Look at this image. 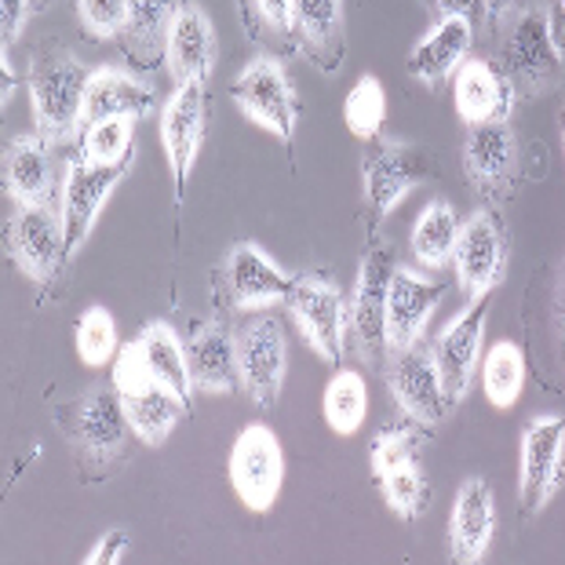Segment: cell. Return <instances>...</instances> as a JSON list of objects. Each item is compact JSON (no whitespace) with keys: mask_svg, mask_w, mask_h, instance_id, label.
Here are the masks:
<instances>
[{"mask_svg":"<svg viewBox=\"0 0 565 565\" xmlns=\"http://www.w3.org/2000/svg\"><path fill=\"white\" fill-rule=\"evenodd\" d=\"M136 343L142 347V358H147L153 383L175 391L183 402L194 398V383H190V365H186V343L179 340V332L172 324L150 321L147 329L136 335Z\"/></svg>","mask_w":565,"mask_h":565,"instance_id":"30","label":"cell"},{"mask_svg":"<svg viewBox=\"0 0 565 565\" xmlns=\"http://www.w3.org/2000/svg\"><path fill=\"white\" fill-rule=\"evenodd\" d=\"M456 281L471 299L489 296L508 274V226L497 209H478L460 223V237L452 248Z\"/></svg>","mask_w":565,"mask_h":565,"instance_id":"12","label":"cell"},{"mask_svg":"<svg viewBox=\"0 0 565 565\" xmlns=\"http://www.w3.org/2000/svg\"><path fill=\"white\" fill-rule=\"evenodd\" d=\"M33 4V11H41V8H47V0H30Z\"/></svg>","mask_w":565,"mask_h":565,"instance_id":"47","label":"cell"},{"mask_svg":"<svg viewBox=\"0 0 565 565\" xmlns=\"http://www.w3.org/2000/svg\"><path fill=\"white\" fill-rule=\"evenodd\" d=\"M562 142H565V125H562Z\"/></svg>","mask_w":565,"mask_h":565,"instance_id":"48","label":"cell"},{"mask_svg":"<svg viewBox=\"0 0 565 565\" xmlns=\"http://www.w3.org/2000/svg\"><path fill=\"white\" fill-rule=\"evenodd\" d=\"M128 547H131V536L125 533V529H110V533H106L99 544L84 555V562L88 565H117L128 555Z\"/></svg>","mask_w":565,"mask_h":565,"instance_id":"41","label":"cell"},{"mask_svg":"<svg viewBox=\"0 0 565 565\" xmlns=\"http://www.w3.org/2000/svg\"><path fill=\"white\" fill-rule=\"evenodd\" d=\"M74 347H77V358L88 369L110 365L117 351H121V347H117V321L110 310H103V307L84 310L74 329Z\"/></svg>","mask_w":565,"mask_h":565,"instance_id":"38","label":"cell"},{"mask_svg":"<svg viewBox=\"0 0 565 565\" xmlns=\"http://www.w3.org/2000/svg\"><path fill=\"white\" fill-rule=\"evenodd\" d=\"M463 172L486 201L508 194L511 179L519 175V139H514L511 121L467 125Z\"/></svg>","mask_w":565,"mask_h":565,"instance_id":"19","label":"cell"},{"mask_svg":"<svg viewBox=\"0 0 565 565\" xmlns=\"http://www.w3.org/2000/svg\"><path fill=\"white\" fill-rule=\"evenodd\" d=\"M394 245L372 231L369 248L362 252V267H358V281L347 303V332H351L354 351L362 362L380 365L387 354V299H391V278H394Z\"/></svg>","mask_w":565,"mask_h":565,"instance_id":"3","label":"cell"},{"mask_svg":"<svg viewBox=\"0 0 565 565\" xmlns=\"http://www.w3.org/2000/svg\"><path fill=\"white\" fill-rule=\"evenodd\" d=\"M4 190L15 204H58L63 172L55 164L52 139L15 136L4 150Z\"/></svg>","mask_w":565,"mask_h":565,"instance_id":"20","label":"cell"},{"mask_svg":"<svg viewBox=\"0 0 565 565\" xmlns=\"http://www.w3.org/2000/svg\"><path fill=\"white\" fill-rule=\"evenodd\" d=\"M161 142L172 172L175 204L186 201V183L204 142V84H175L161 106Z\"/></svg>","mask_w":565,"mask_h":565,"instance_id":"17","label":"cell"},{"mask_svg":"<svg viewBox=\"0 0 565 565\" xmlns=\"http://www.w3.org/2000/svg\"><path fill=\"white\" fill-rule=\"evenodd\" d=\"M555 324H558V343L565 351V263L558 274V288H555Z\"/></svg>","mask_w":565,"mask_h":565,"instance_id":"46","label":"cell"},{"mask_svg":"<svg viewBox=\"0 0 565 565\" xmlns=\"http://www.w3.org/2000/svg\"><path fill=\"white\" fill-rule=\"evenodd\" d=\"M215 52H220V41H215L209 11L194 0H183L164 44L168 74L175 84H204L215 70Z\"/></svg>","mask_w":565,"mask_h":565,"instance_id":"23","label":"cell"},{"mask_svg":"<svg viewBox=\"0 0 565 565\" xmlns=\"http://www.w3.org/2000/svg\"><path fill=\"white\" fill-rule=\"evenodd\" d=\"M445 299V285L419 278L416 270L394 267L391 278V299H387V351H408L413 343L424 340L427 321Z\"/></svg>","mask_w":565,"mask_h":565,"instance_id":"21","label":"cell"},{"mask_svg":"<svg viewBox=\"0 0 565 565\" xmlns=\"http://www.w3.org/2000/svg\"><path fill=\"white\" fill-rule=\"evenodd\" d=\"M220 296L226 307L234 310H263L274 303H285L288 288H292V274H285L267 252L252 242H242L226 252L220 274H215Z\"/></svg>","mask_w":565,"mask_h":565,"instance_id":"15","label":"cell"},{"mask_svg":"<svg viewBox=\"0 0 565 565\" xmlns=\"http://www.w3.org/2000/svg\"><path fill=\"white\" fill-rule=\"evenodd\" d=\"M565 482V416H536L522 430L519 508L522 519H536Z\"/></svg>","mask_w":565,"mask_h":565,"instance_id":"7","label":"cell"},{"mask_svg":"<svg viewBox=\"0 0 565 565\" xmlns=\"http://www.w3.org/2000/svg\"><path fill=\"white\" fill-rule=\"evenodd\" d=\"M190 383L201 394H231L242 387L237 332L226 321H204L186 340Z\"/></svg>","mask_w":565,"mask_h":565,"instance_id":"22","label":"cell"},{"mask_svg":"<svg viewBox=\"0 0 565 565\" xmlns=\"http://www.w3.org/2000/svg\"><path fill=\"white\" fill-rule=\"evenodd\" d=\"M430 175V158L408 142H372L362 161V194L369 209V223L376 226L391 215L413 186Z\"/></svg>","mask_w":565,"mask_h":565,"instance_id":"13","label":"cell"},{"mask_svg":"<svg viewBox=\"0 0 565 565\" xmlns=\"http://www.w3.org/2000/svg\"><path fill=\"white\" fill-rule=\"evenodd\" d=\"M296 0H242V26L248 41L263 47L270 58H288L299 52L296 30H292Z\"/></svg>","mask_w":565,"mask_h":565,"instance_id":"32","label":"cell"},{"mask_svg":"<svg viewBox=\"0 0 565 565\" xmlns=\"http://www.w3.org/2000/svg\"><path fill=\"white\" fill-rule=\"evenodd\" d=\"M70 408L66 419V441L77 449V460L84 467V478L106 475L110 467L125 456V441H128V416H125V402L117 387H92L88 394Z\"/></svg>","mask_w":565,"mask_h":565,"instance_id":"4","label":"cell"},{"mask_svg":"<svg viewBox=\"0 0 565 565\" xmlns=\"http://www.w3.org/2000/svg\"><path fill=\"white\" fill-rule=\"evenodd\" d=\"M288 318L296 321L299 335L315 347L324 362L340 365L343 362V343H347V299L335 278L318 270L292 274V288L285 296Z\"/></svg>","mask_w":565,"mask_h":565,"instance_id":"5","label":"cell"},{"mask_svg":"<svg viewBox=\"0 0 565 565\" xmlns=\"http://www.w3.org/2000/svg\"><path fill=\"white\" fill-rule=\"evenodd\" d=\"M424 430V424L405 416L398 424H383L369 449L372 478L383 492V503L402 522H419L430 508V478L424 471V460H419Z\"/></svg>","mask_w":565,"mask_h":565,"instance_id":"1","label":"cell"},{"mask_svg":"<svg viewBox=\"0 0 565 565\" xmlns=\"http://www.w3.org/2000/svg\"><path fill=\"white\" fill-rule=\"evenodd\" d=\"M514 84L492 58H467L456 70L452 81V103L463 125H486V121H508L514 106Z\"/></svg>","mask_w":565,"mask_h":565,"instance_id":"25","label":"cell"},{"mask_svg":"<svg viewBox=\"0 0 565 565\" xmlns=\"http://www.w3.org/2000/svg\"><path fill=\"white\" fill-rule=\"evenodd\" d=\"M231 99L248 121H256L259 128L274 131L281 142L296 139L299 103H296L292 81H288L285 66L278 63V58L263 55V58H256V63H248L231 84Z\"/></svg>","mask_w":565,"mask_h":565,"instance_id":"10","label":"cell"},{"mask_svg":"<svg viewBox=\"0 0 565 565\" xmlns=\"http://www.w3.org/2000/svg\"><path fill=\"white\" fill-rule=\"evenodd\" d=\"M492 533H497V500L486 478H467L452 500L449 519V551L452 562L475 565L489 555Z\"/></svg>","mask_w":565,"mask_h":565,"instance_id":"26","label":"cell"},{"mask_svg":"<svg viewBox=\"0 0 565 565\" xmlns=\"http://www.w3.org/2000/svg\"><path fill=\"white\" fill-rule=\"evenodd\" d=\"M77 19L92 41L121 38L128 22V0H77Z\"/></svg>","mask_w":565,"mask_h":565,"instance_id":"39","label":"cell"},{"mask_svg":"<svg viewBox=\"0 0 565 565\" xmlns=\"http://www.w3.org/2000/svg\"><path fill=\"white\" fill-rule=\"evenodd\" d=\"M387 387H391L402 413L408 419H416V424H424V427H435L452 413L449 398H445L435 343L419 340V343L408 347V351L394 354V365L387 372Z\"/></svg>","mask_w":565,"mask_h":565,"instance_id":"16","label":"cell"},{"mask_svg":"<svg viewBox=\"0 0 565 565\" xmlns=\"http://www.w3.org/2000/svg\"><path fill=\"white\" fill-rule=\"evenodd\" d=\"M497 66L508 74L514 92H525V95L551 92L565 77V66L558 58L555 41H551L544 11H533V8L514 11L508 19V33H503Z\"/></svg>","mask_w":565,"mask_h":565,"instance_id":"6","label":"cell"},{"mask_svg":"<svg viewBox=\"0 0 565 565\" xmlns=\"http://www.w3.org/2000/svg\"><path fill=\"white\" fill-rule=\"evenodd\" d=\"M475 44V22L456 19V15H441L435 22V30L419 41L405 58V74L427 84V88H438L445 77H452L456 70L467 63V52Z\"/></svg>","mask_w":565,"mask_h":565,"instance_id":"28","label":"cell"},{"mask_svg":"<svg viewBox=\"0 0 565 565\" xmlns=\"http://www.w3.org/2000/svg\"><path fill=\"white\" fill-rule=\"evenodd\" d=\"M77 158L92 164H117L136 158V117H106L77 136Z\"/></svg>","mask_w":565,"mask_h":565,"instance_id":"36","label":"cell"},{"mask_svg":"<svg viewBox=\"0 0 565 565\" xmlns=\"http://www.w3.org/2000/svg\"><path fill=\"white\" fill-rule=\"evenodd\" d=\"M30 15H33L30 0H0V30H4V52L19 41V33H22V26H26Z\"/></svg>","mask_w":565,"mask_h":565,"instance_id":"42","label":"cell"},{"mask_svg":"<svg viewBox=\"0 0 565 565\" xmlns=\"http://www.w3.org/2000/svg\"><path fill=\"white\" fill-rule=\"evenodd\" d=\"M438 15H456L467 22H489L486 0H435Z\"/></svg>","mask_w":565,"mask_h":565,"instance_id":"43","label":"cell"},{"mask_svg":"<svg viewBox=\"0 0 565 565\" xmlns=\"http://www.w3.org/2000/svg\"><path fill=\"white\" fill-rule=\"evenodd\" d=\"M492 310V292L471 299L460 315H456L435 340V358H438V372L445 383V398L449 408L460 405L475 387V372H478V358H482V335H486V321Z\"/></svg>","mask_w":565,"mask_h":565,"instance_id":"14","label":"cell"},{"mask_svg":"<svg viewBox=\"0 0 565 565\" xmlns=\"http://www.w3.org/2000/svg\"><path fill=\"white\" fill-rule=\"evenodd\" d=\"M158 110V88L150 81H139L121 66H99L92 70L88 92H84V110H81V128L77 136L95 121L106 117H147Z\"/></svg>","mask_w":565,"mask_h":565,"instance_id":"24","label":"cell"},{"mask_svg":"<svg viewBox=\"0 0 565 565\" xmlns=\"http://www.w3.org/2000/svg\"><path fill=\"white\" fill-rule=\"evenodd\" d=\"M547 30H551V41H555L558 58H562V66H565V4H562V0H555L551 11H547Z\"/></svg>","mask_w":565,"mask_h":565,"instance_id":"44","label":"cell"},{"mask_svg":"<svg viewBox=\"0 0 565 565\" xmlns=\"http://www.w3.org/2000/svg\"><path fill=\"white\" fill-rule=\"evenodd\" d=\"M131 161L136 158L117 161V164H92V161L77 158V153L66 161L63 198H58V212H63V226H66V263H74V256L84 248V242H88L103 204L110 201L117 186H121Z\"/></svg>","mask_w":565,"mask_h":565,"instance_id":"8","label":"cell"},{"mask_svg":"<svg viewBox=\"0 0 565 565\" xmlns=\"http://www.w3.org/2000/svg\"><path fill=\"white\" fill-rule=\"evenodd\" d=\"M324 424L332 427V435L351 438L362 430L365 413H369V387L362 380V372L354 369H340L335 376L324 383Z\"/></svg>","mask_w":565,"mask_h":565,"instance_id":"34","label":"cell"},{"mask_svg":"<svg viewBox=\"0 0 565 565\" xmlns=\"http://www.w3.org/2000/svg\"><path fill=\"white\" fill-rule=\"evenodd\" d=\"M121 402H125L131 435L147 445H164L190 408V402L179 398L175 391L161 387V383H153V387L136 391V394H121Z\"/></svg>","mask_w":565,"mask_h":565,"instance_id":"31","label":"cell"},{"mask_svg":"<svg viewBox=\"0 0 565 565\" xmlns=\"http://www.w3.org/2000/svg\"><path fill=\"white\" fill-rule=\"evenodd\" d=\"M237 358H242V387L259 408H274L281 398L288 372V340L281 321L256 318L237 329Z\"/></svg>","mask_w":565,"mask_h":565,"instance_id":"18","label":"cell"},{"mask_svg":"<svg viewBox=\"0 0 565 565\" xmlns=\"http://www.w3.org/2000/svg\"><path fill=\"white\" fill-rule=\"evenodd\" d=\"M8 252L30 281L52 285L66 267V226L58 204H15L8 220Z\"/></svg>","mask_w":565,"mask_h":565,"instance_id":"9","label":"cell"},{"mask_svg":"<svg viewBox=\"0 0 565 565\" xmlns=\"http://www.w3.org/2000/svg\"><path fill=\"white\" fill-rule=\"evenodd\" d=\"M514 8H519V0H486V11H489V26H503Z\"/></svg>","mask_w":565,"mask_h":565,"instance_id":"45","label":"cell"},{"mask_svg":"<svg viewBox=\"0 0 565 565\" xmlns=\"http://www.w3.org/2000/svg\"><path fill=\"white\" fill-rule=\"evenodd\" d=\"M456 237H460V215L449 201H430L413 226V256L430 270H441L452 259Z\"/></svg>","mask_w":565,"mask_h":565,"instance_id":"33","label":"cell"},{"mask_svg":"<svg viewBox=\"0 0 565 565\" xmlns=\"http://www.w3.org/2000/svg\"><path fill=\"white\" fill-rule=\"evenodd\" d=\"M383 117H387V92H383V84L376 77H362L343 103L347 128H351L354 139L376 142L380 128H383Z\"/></svg>","mask_w":565,"mask_h":565,"instance_id":"37","label":"cell"},{"mask_svg":"<svg viewBox=\"0 0 565 565\" xmlns=\"http://www.w3.org/2000/svg\"><path fill=\"white\" fill-rule=\"evenodd\" d=\"M285 452L270 427L248 424L231 449V486L248 511L267 514L281 497Z\"/></svg>","mask_w":565,"mask_h":565,"instance_id":"11","label":"cell"},{"mask_svg":"<svg viewBox=\"0 0 565 565\" xmlns=\"http://www.w3.org/2000/svg\"><path fill=\"white\" fill-rule=\"evenodd\" d=\"M183 0H128V22L121 30V52L139 66L164 63V44Z\"/></svg>","mask_w":565,"mask_h":565,"instance_id":"29","label":"cell"},{"mask_svg":"<svg viewBox=\"0 0 565 565\" xmlns=\"http://www.w3.org/2000/svg\"><path fill=\"white\" fill-rule=\"evenodd\" d=\"M92 70L81 63L77 55L63 52V47H44L33 55L30 66V106L38 131L52 142L77 139L84 92H88Z\"/></svg>","mask_w":565,"mask_h":565,"instance_id":"2","label":"cell"},{"mask_svg":"<svg viewBox=\"0 0 565 565\" xmlns=\"http://www.w3.org/2000/svg\"><path fill=\"white\" fill-rule=\"evenodd\" d=\"M296 44L324 77L340 74L347 33H343V0H296L292 11Z\"/></svg>","mask_w":565,"mask_h":565,"instance_id":"27","label":"cell"},{"mask_svg":"<svg viewBox=\"0 0 565 565\" xmlns=\"http://www.w3.org/2000/svg\"><path fill=\"white\" fill-rule=\"evenodd\" d=\"M114 387L121 394H136V391L153 387L150 365H147V358H142V347L136 340H131L128 347H121L114 358Z\"/></svg>","mask_w":565,"mask_h":565,"instance_id":"40","label":"cell"},{"mask_svg":"<svg viewBox=\"0 0 565 565\" xmlns=\"http://www.w3.org/2000/svg\"><path fill=\"white\" fill-rule=\"evenodd\" d=\"M482 391L486 402L492 408H508L522 398L525 391V354L519 343H497L492 351H486L482 358Z\"/></svg>","mask_w":565,"mask_h":565,"instance_id":"35","label":"cell"}]
</instances>
